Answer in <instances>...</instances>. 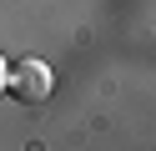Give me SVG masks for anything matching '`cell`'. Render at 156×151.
<instances>
[{
	"instance_id": "obj_1",
	"label": "cell",
	"mask_w": 156,
	"mask_h": 151,
	"mask_svg": "<svg viewBox=\"0 0 156 151\" xmlns=\"http://www.w3.org/2000/svg\"><path fill=\"white\" fill-rule=\"evenodd\" d=\"M5 86H10L20 101H45V96H51V70H45L41 60H20Z\"/></svg>"
},
{
	"instance_id": "obj_2",
	"label": "cell",
	"mask_w": 156,
	"mask_h": 151,
	"mask_svg": "<svg viewBox=\"0 0 156 151\" xmlns=\"http://www.w3.org/2000/svg\"><path fill=\"white\" fill-rule=\"evenodd\" d=\"M5 81H10V66H5V56H0V96H5Z\"/></svg>"
}]
</instances>
